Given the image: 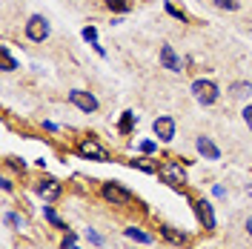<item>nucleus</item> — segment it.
<instances>
[{"label":"nucleus","mask_w":252,"mask_h":249,"mask_svg":"<svg viewBox=\"0 0 252 249\" xmlns=\"http://www.w3.org/2000/svg\"><path fill=\"white\" fill-rule=\"evenodd\" d=\"M192 97H195L201 106H212V103H218L220 89H218V83H215V80L198 78V80H192Z\"/></svg>","instance_id":"f257e3e1"},{"label":"nucleus","mask_w":252,"mask_h":249,"mask_svg":"<svg viewBox=\"0 0 252 249\" xmlns=\"http://www.w3.org/2000/svg\"><path fill=\"white\" fill-rule=\"evenodd\" d=\"M75 152H78L83 160H97V163H106L109 160V149L100 143V140L94 138H83L78 140V146H75Z\"/></svg>","instance_id":"f03ea898"},{"label":"nucleus","mask_w":252,"mask_h":249,"mask_svg":"<svg viewBox=\"0 0 252 249\" xmlns=\"http://www.w3.org/2000/svg\"><path fill=\"white\" fill-rule=\"evenodd\" d=\"M158 178L166 187H184L187 184V169L178 160H163V163H158Z\"/></svg>","instance_id":"7ed1b4c3"},{"label":"nucleus","mask_w":252,"mask_h":249,"mask_svg":"<svg viewBox=\"0 0 252 249\" xmlns=\"http://www.w3.org/2000/svg\"><path fill=\"white\" fill-rule=\"evenodd\" d=\"M100 195H103V201H109L112 206H129L132 198H135V195L126 187H121L118 181H106V184L100 187Z\"/></svg>","instance_id":"20e7f679"},{"label":"nucleus","mask_w":252,"mask_h":249,"mask_svg":"<svg viewBox=\"0 0 252 249\" xmlns=\"http://www.w3.org/2000/svg\"><path fill=\"white\" fill-rule=\"evenodd\" d=\"M23 31H26V37H29L32 43H43V40H49V34H52V26H49V20L43 15H32L26 20Z\"/></svg>","instance_id":"39448f33"},{"label":"nucleus","mask_w":252,"mask_h":249,"mask_svg":"<svg viewBox=\"0 0 252 249\" xmlns=\"http://www.w3.org/2000/svg\"><path fill=\"white\" fill-rule=\"evenodd\" d=\"M66 97H69V103H72L75 109H80L83 115H94L97 106H100V103H97V97H94L92 92H86V89H72Z\"/></svg>","instance_id":"423d86ee"},{"label":"nucleus","mask_w":252,"mask_h":249,"mask_svg":"<svg viewBox=\"0 0 252 249\" xmlns=\"http://www.w3.org/2000/svg\"><path fill=\"white\" fill-rule=\"evenodd\" d=\"M158 61H160V66H163V69H169V72H175V75H178V72H184V61L178 58V52H175L169 43H163V46H160V52H158Z\"/></svg>","instance_id":"0eeeda50"},{"label":"nucleus","mask_w":252,"mask_h":249,"mask_svg":"<svg viewBox=\"0 0 252 249\" xmlns=\"http://www.w3.org/2000/svg\"><path fill=\"white\" fill-rule=\"evenodd\" d=\"M34 192H37L43 201H55V198H61L63 184H61V181H55V178H40V181H37V187H34Z\"/></svg>","instance_id":"6e6552de"},{"label":"nucleus","mask_w":252,"mask_h":249,"mask_svg":"<svg viewBox=\"0 0 252 249\" xmlns=\"http://www.w3.org/2000/svg\"><path fill=\"white\" fill-rule=\"evenodd\" d=\"M195 149H198V155L204 157V160H220V149L215 146V140L209 138V135H198L195 138Z\"/></svg>","instance_id":"1a4fd4ad"},{"label":"nucleus","mask_w":252,"mask_h":249,"mask_svg":"<svg viewBox=\"0 0 252 249\" xmlns=\"http://www.w3.org/2000/svg\"><path fill=\"white\" fill-rule=\"evenodd\" d=\"M175 118L172 115H160V118H155V124H152V132L158 135V140H172L175 138Z\"/></svg>","instance_id":"9d476101"},{"label":"nucleus","mask_w":252,"mask_h":249,"mask_svg":"<svg viewBox=\"0 0 252 249\" xmlns=\"http://www.w3.org/2000/svg\"><path fill=\"white\" fill-rule=\"evenodd\" d=\"M195 215H198V220L204 223V229H209V232L215 229V223H218V220H215V209H212V203L206 201V198L195 201Z\"/></svg>","instance_id":"9b49d317"},{"label":"nucleus","mask_w":252,"mask_h":249,"mask_svg":"<svg viewBox=\"0 0 252 249\" xmlns=\"http://www.w3.org/2000/svg\"><path fill=\"white\" fill-rule=\"evenodd\" d=\"M229 94L238 97V100H247L252 94V83L250 80H235V83H229Z\"/></svg>","instance_id":"f8f14e48"},{"label":"nucleus","mask_w":252,"mask_h":249,"mask_svg":"<svg viewBox=\"0 0 252 249\" xmlns=\"http://www.w3.org/2000/svg\"><path fill=\"white\" fill-rule=\"evenodd\" d=\"M124 235L129 238V241H135V244H152V241H155L149 232H143V229H138V226H126Z\"/></svg>","instance_id":"ddd939ff"},{"label":"nucleus","mask_w":252,"mask_h":249,"mask_svg":"<svg viewBox=\"0 0 252 249\" xmlns=\"http://www.w3.org/2000/svg\"><path fill=\"white\" fill-rule=\"evenodd\" d=\"M135 124H138V115L126 109L124 115H121V124H118V132H121V135H129V132H132V126H135Z\"/></svg>","instance_id":"4468645a"},{"label":"nucleus","mask_w":252,"mask_h":249,"mask_svg":"<svg viewBox=\"0 0 252 249\" xmlns=\"http://www.w3.org/2000/svg\"><path fill=\"white\" fill-rule=\"evenodd\" d=\"M0 61H3V72H15V69H20V63L12 58L9 46H0Z\"/></svg>","instance_id":"2eb2a0df"},{"label":"nucleus","mask_w":252,"mask_h":249,"mask_svg":"<svg viewBox=\"0 0 252 249\" xmlns=\"http://www.w3.org/2000/svg\"><path fill=\"white\" fill-rule=\"evenodd\" d=\"M160 232H163V238H166V241H172V244H178V247H184V244H187V235L178 232L175 226H160Z\"/></svg>","instance_id":"dca6fc26"},{"label":"nucleus","mask_w":252,"mask_h":249,"mask_svg":"<svg viewBox=\"0 0 252 249\" xmlns=\"http://www.w3.org/2000/svg\"><path fill=\"white\" fill-rule=\"evenodd\" d=\"M132 163V169H141V172H149V175H158V163H152L149 157H135V160H129Z\"/></svg>","instance_id":"f3484780"},{"label":"nucleus","mask_w":252,"mask_h":249,"mask_svg":"<svg viewBox=\"0 0 252 249\" xmlns=\"http://www.w3.org/2000/svg\"><path fill=\"white\" fill-rule=\"evenodd\" d=\"M103 3H106V9H109V12H118V15H126V12L132 9L126 0H103Z\"/></svg>","instance_id":"a211bd4d"},{"label":"nucleus","mask_w":252,"mask_h":249,"mask_svg":"<svg viewBox=\"0 0 252 249\" xmlns=\"http://www.w3.org/2000/svg\"><path fill=\"white\" fill-rule=\"evenodd\" d=\"M43 215H46V220L52 223V226H58V229H69V226H66L61 218H58V212H55L52 206H43Z\"/></svg>","instance_id":"6ab92c4d"},{"label":"nucleus","mask_w":252,"mask_h":249,"mask_svg":"<svg viewBox=\"0 0 252 249\" xmlns=\"http://www.w3.org/2000/svg\"><path fill=\"white\" fill-rule=\"evenodd\" d=\"M215 9H223V12H238V9H241V0H215Z\"/></svg>","instance_id":"aec40b11"},{"label":"nucleus","mask_w":252,"mask_h":249,"mask_svg":"<svg viewBox=\"0 0 252 249\" xmlns=\"http://www.w3.org/2000/svg\"><path fill=\"white\" fill-rule=\"evenodd\" d=\"M3 220H6L9 226H15V229H23V218H20L17 212H6V215H3Z\"/></svg>","instance_id":"412c9836"},{"label":"nucleus","mask_w":252,"mask_h":249,"mask_svg":"<svg viewBox=\"0 0 252 249\" xmlns=\"http://www.w3.org/2000/svg\"><path fill=\"white\" fill-rule=\"evenodd\" d=\"M83 40H86V43H97V29H94V26H86V29H83Z\"/></svg>","instance_id":"4be33fe9"},{"label":"nucleus","mask_w":252,"mask_h":249,"mask_svg":"<svg viewBox=\"0 0 252 249\" xmlns=\"http://www.w3.org/2000/svg\"><path fill=\"white\" fill-rule=\"evenodd\" d=\"M166 12H169V15L175 17V20H181V23H187V15H184V12H181V9H175L172 3H166Z\"/></svg>","instance_id":"5701e85b"},{"label":"nucleus","mask_w":252,"mask_h":249,"mask_svg":"<svg viewBox=\"0 0 252 249\" xmlns=\"http://www.w3.org/2000/svg\"><path fill=\"white\" fill-rule=\"evenodd\" d=\"M141 152H143V155H152V152H158V143H155V140H143Z\"/></svg>","instance_id":"b1692460"},{"label":"nucleus","mask_w":252,"mask_h":249,"mask_svg":"<svg viewBox=\"0 0 252 249\" xmlns=\"http://www.w3.org/2000/svg\"><path fill=\"white\" fill-rule=\"evenodd\" d=\"M241 115H244V124L250 126L252 129V103H247V106H244V112H241Z\"/></svg>","instance_id":"393cba45"},{"label":"nucleus","mask_w":252,"mask_h":249,"mask_svg":"<svg viewBox=\"0 0 252 249\" xmlns=\"http://www.w3.org/2000/svg\"><path fill=\"white\" fill-rule=\"evenodd\" d=\"M63 249H75V232H66V238H63Z\"/></svg>","instance_id":"a878e982"},{"label":"nucleus","mask_w":252,"mask_h":249,"mask_svg":"<svg viewBox=\"0 0 252 249\" xmlns=\"http://www.w3.org/2000/svg\"><path fill=\"white\" fill-rule=\"evenodd\" d=\"M86 238H89V241H92L94 247H100V244H103V238H100V235L94 232V229H89V232H86Z\"/></svg>","instance_id":"bb28decb"},{"label":"nucleus","mask_w":252,"mask_h":249,"mask_svg":"<svg viewBox=\"0 0 252 249\" xmlns=\"http://www.w3.org/2000/svg\"><path fill=\"white\" fill-rule=\"evenodd\" d=\"M212 192H215V198H226V189L220 187V184H215V189H212Z\"/></svg>","instance_id":"cd10ccee"},{"label":"nucleus","mask_w":252,"mask_h":249,"mask_svg":"<svg viewBox=\"0 0 252 249\" xmlns=\"http://www.w3.org/2000/svg\"><path fill=\"white\" fill-rule=\"evenodd\" d=\"M0 184H3V192H12V181H9V178H3Z\"/></svg>","instance_id":"c85d7f7f"},{"label":"nucleus","mask_w":252,"mask_h":249,"mask_svg":"<svg viewBox=\"0 0 252 249\" xmlns=\"http://www.w3.org/2000/svg\"><path fill=\"white\" fill-rule=\"evenodd\" d=\"M92 46H94V52H97V55H100V58H106V49L100 46V43H92Z\"/></svg>","instance_id":"c756f323"},{"label":"nucleus","mask_w":252,"mask_h":249,"mask_svg":"<svg viewBox=\"0 0 252 249\" xmlns=\"http://www.w3.org/2000/svg\"><path fill=\"white\" fill-rule=\"evenodd\" d=\"M247 232H250V238H252V215L247 218Z\"/></svg>","instance_id":"7c9ffc66"}]
</instances>
